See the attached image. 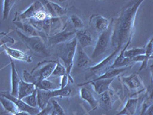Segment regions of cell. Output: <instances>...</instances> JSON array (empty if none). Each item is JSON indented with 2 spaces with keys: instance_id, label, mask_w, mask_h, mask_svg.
Segmentation results:
<instances>
[{
  "instance_id": "obj_1",
  "label": "cell",
  "mask_w": 153,
  "mask_h": 115,
  "mask_svg": "<svg viewBox=\"0 0 153 115\" xmlns=\"http://www.w3.org/2000/svg\"><path fill=\"white\" fill-rule=\"evenodd\" d=\"M143 2V0L129 2L120 11L116 19H113L111 36V46L113 47L116 49L122 48L132 40L135 19Z\"/></svg>"
},
{
  "instance_id": "obj_2",
  "label": "cell",
  "mask_w": 153,
  "mask_h": 115,
  "mask_svg": "<svg viewBox=\"0 0 153 115\" xmlns=\"http://www.w3.org/2000/svg\"><path fill=\"white\" fill-rule=\"evenodd\" d=\"M76 46H77V40L76 37H74L65 43L57 45V55L64 62V66L66 68L67 75L69 81L71 83H74V80L71 76V72L74 65V58Z\"/></svg>"
},
{
  "instance_id": "obj_3",
  "label": "cell",
  "mask_w": 153,
  "mask_h": 115,
  "mask_svg": "<svg viewBox=\"0 0 153 115\" xmlns=\"http://www.w3.org/2000/svg\"><path fill=\"white\" fill-rule=\"evenodd\" d=\"M16 32L27 49H29L30 52L35 56L40 58L51 56L50 51L48 49L43 38L38 36H27L19 30H17Z\"/></svg>"
},
{
  "instance_id": "obj_4",
  "label": "cell",
  "mask_w": 153,
  "mask_h": 115,
  "mask_svg": "<svg viewBox=\"0 0 153 115\" xmlns=\"http://www.w3.org/2000/svg\"><path fill=\"white\" fill-rule=\"evenodd\" d=\"M72 90L71 87L66 86L64 88H57L53 91H42L37 90V103L38 108L40 110H43L48 105V101L51 98L60 97V98H68L71 95Z\"/></svg>"
},
{
  "instance_id": "obj_5",
  "label": "cell",
  "mask_w": 153,
  "mask_h": 115,
  "mask_svg": "<svg viewBox=\"0 0 153 115\" xmlns=\"http://www.w3.org/2000/svg\"><path fill=\"white\" fill-rule=\"evenodd\" d=\"M112 30H113V19H112L111 24L109 26V28L99 35L97 41L96 42L94 52H93L92 55H91L92 59L98 58L101 55L106 52V51L109 49L110 44H111Z\"/></svg>"
},
{
  "instance_id": "obj_6",
  "label": "cell",
  "mask_w": 153,
  "mask_h": 115,
  "mask_svg": "<svg viewBox=\"0 0 153 115\" xmlns=\"http://www.w3.org/2000/svg\"><path fill=\"white\" fill-rule=\"evenodd\" d=\"M120 81L129 91L130 98L146 90V87L137 73H133L127 77H120Z\"/></svg>"
},
{
  "instance_id": "obj_7",
  "label": "cell",
  "mask_w": 153,
  "mask_h": 115,
  "mask_svg": "<svg viewBox=\"0 0 153 115\" xmlns=\"http://www.w3.org/2000/svg\"><path fill=\"white\" fill-rule=\"evenodd\" d=\"M56 65V61H44L39 62L36 68L31 72L37 78V80L42 81L48 79L51 75Z\"/></svg>"
},
{
  "instance_id": "obj_8",
  "label": "cell",
  "mask_w": 153,
  "mask_h": 115,
  "mask_svg": "<svg viewBox=\"0 0 153 115\" xmlns=\"http://www.w3.org/2000/svg\"><path fill=\"white\" fill-rule=\"evenodd\" d=\"M44 9H45V7L44 6L42 2H40V1H35L24 12H21V13H16V17H15L13 22L28 21L29 19H33L38 12L44 10Z\"/></svg>"
},
{
  "instance_id": "obj_9",
  "label": "cell",
  "mask_w": 153,
  "mask_h": 115,
  "mask_svg": "<svg viewBox=\"0 0 153 115\" xmlns=\"http://www.w3.org/2000/svg\"><path fill=\"white\" fill-rule=\"evenodd\" d=\"M121 49H122V48H117L113 51V52H112L110 55L107 56L106 58H104V60L100 62L98 65L90 68V71H91V73L93 75H97V74H99L100 75H101L102 74L104 73L105 72H106L108 68L111 66V65L114 61L115 58H117V55H118V53L120 52V51Z\"/></svg>"
},
{
  "instance_id": "obj_10",
  "label": "cell",
  "mask_w": 153,
  "mask_h": 115,
  "mask_svg": "<svg viewBox=\"0 0 153 115\" xmlns=\"http://www.w3.org/2000/svg\"><path fill=\"white\" fill-rule=\"evenodd\" d=\"M75 31H71V30L65 28L61 31H59L57 33L54 34L52 35H49L48 37V45L49 46H57L60 44L65 43L68 42L73 38H74Z\"/></svg>"
},
{
  "instance_id": "obj_11",
  "label": "cell",
  "mask_w": 153,
  "mask_h": 115,
  "mask_svg": "<svg viewBox=\"0 0 153 115\" xmlns=\"http://www.w3.org/2000/svg\"><path fill=\"white\" fill-rule=\"evenodd\" d=\"M0 96L8 98V99H9L10 101H12V102L16 105V106L17 107L19 111L27 112V113H28L31 115H36L41 111V110L38 108H32V107L29 106V105H28L27 104L25 103L22 100H20L18 98H16L14 96H12V94L9 92H8V91L1 92L0 93Z\"/></svg>"
},
{
  "instance_id": "obj_12",
  "label": "cell",
  "mask_w": 153,
  "mask_h": 115,
  "mask_svg": "<svg viewBox=\"0 0 153 115\" xmlns=\"http://www.w3.org/2000/svg\"><path fill=\"white\" fill-rule=\"evenodd\" d=\"M111 21L100 15H94L90 19V25L97 33L100 34L109 28L111 24Z\"/></svg>"
},
{
  "instance_id": "obj_13",
  "label": "cell",
  "mask_w": 153,
  "mask_h": 115,
  "mask_svg": "<svg viewBox=\"0 0 153 115\" xmlns=\"http://www.w3.org/2000/svg\"><path fill=\"white\" fill-rule=\"evenodd\" d=\"M119 99V96L117 92L113 89H108L107 91L100 94L99 105L105 110L108 111L111 109L115 101Z\"/></svg>"
},
{
  "instance_id": "obj_14",
  "label": "cell",
  "mask_w": 153,
  "mask_h": 115,
  "mask_svg": "<svg viewBox=\"0 0 153 115\" xmlns=\"http://www.w3.org/2000/svg\"><path fill=\"white\" fill-rule=\"evenodd\" d=\"M14 24L17 26L18 28L21 29L27 36H38L44 38H48L45 34L42 31H38L34 26H32L27 21H16L13 22Z\"/></svg>"
},
{
  "instance_id": "obj_15",
  "label": "cell",
  "mask_w": 153,
  "mask_h": 115,
  "mask_svg": "<svg viewBox=\"0 0 153 115\" xmlns=\"http://www.w3.org/2000/svg\"><path fill=\"white\" fill-rule=\"evenodd\" d=\"M115 78H110V79H93L92 81H90L88 82H85L84 84H79V86H83L85 84H91L94 87V91L97 94L100 95L108 89L110 88V84L112 82L114 81Z\"/></svg>"
},
{
  "instance_id": "obj_16",
  "label": "cell",
  "mask_w": 153,
  "mask_h": 115,
  "mask_svg": "<svg viewBox=\"0 0 153 115\" xmlns=\"http://www.w3.org/2000/svg\"><path fill=\"white\" fill-rule=\"evenodd\" d=\"M130 42H130H128L126 44L125 46L123 47V49L120 50V54H118V55H117V58H115L114 61H113V63L111 65V66L108 68L107 70L123 68V67H129V65H131V64H132V60L124 57V52H125L126 49L128 48V46L130 45Z\"/></svg>"
},
{
  "instance_id": "obj_17",
  "label": "cell",
  "mask_w": 153,
  "mask_h": 115,
  "mask_svg": "<svg viewBox=\"0 0 153 115\" xmlns=\"http://www.w3.org/2000/svg\"><path fill=\"white\" fill-rule=\"evenodd\" d=\"M4 50L6 52V54L10 57L12 59H16L18 61H25L27 63H31L32 61V58L30 55L25 53L22 51H20L19 49H12L10 47H8L6 45L3 46Z\"/></svg>"
},
{
  "instance_id": "obj_18",
  "label": "cell",
  "mask_w": 153,
  "mask_h": 115,
  "mask_svg": "<svg viewBox=\"0 0 153 115\" xmlns=\"http://www.w3.org/2000/svg\"><path fill=\"white\" fill-rule=\"evenodd\" d=\"M75 37L77 40L78 45H80L84 49L87 46H92L94 44V38L92 35L86 28L75 31Z\"/></svg>"
},
{
  "instance_id": "obj_19",
  "label": "cell",
  "mask_w": 153,
  "mask_h": 115,
  "mask_svg": "<svg viewBox=\"0 0 153 115\" xmlns=\"http://www.w3.org/2000/svg\"><path fill=\"white\" fill-rule=\"evenodd\" d=\"M45 7L51 17L61 18L66 15L68 10L65 8H63L58 4L52 2V1H44Z\"/></svg>"
},
{
  "instance_id": "obj_20",
  "label": "cell",
  "mask_w": 153,
  "mask_h": 115,
  "mask_svg": "<svg viewBox=\"0 0 153 115\" xmlns=\"http://www.w3.org/2000/svg\"><path fill=\"white\" fill-rule=\"evenodd\" d=\"M75 58H76V66L78 68H81L87 65L91 61L90 58L85 52V51L80 45H78L76 48V52H75Z\"/></svg>"
},
{
  "instance_id": "obj_21",
  "label": "cell",
  "mask_w": 153,
  "mask_h": 115,
  "mask_svg": "<svg viewBox=\"0 0 153 115\" xmlns=\"http://www.w3.org/2000/svg\"><path fill=\"white\" fill-rule=\"evenodd\" d=\"M139 98H129L126 103L123 109L116 114V115H134L139 106Z\"/></svg>"
},
{
  "instance_id": "obj_22",
  "label": "cell",
  "mask_w": 153,
  "mask_h": 115,
  "mask_svg": "<svg viewBox=\"0 0 153 115\" xmlns=\"http://www.w3.org/2000/svg\"><path fill=\"white\" fill-rule=\"evenodd\" d=\"M10 60L11 70H12V92H11V94L16 97V98H17L18 91H19V84L22 78L19 76V73H18L14 61H12V58H10Z\"/></svg>"
},
{
  "instance_id": "obj_23",
  "label": "cell",
  "mask_w": 153,
  "mask_h": 115,
  "mask_svg": "<svg viewBox=\"0 0 153 115\" xmlns=\"http://www.w3.org/2000/svg\"><path fill=\"white\" fill-rule=\"evenodd\" d=\"M80 98L85 101H87L89 105H91L93 110H95L99 106V101L96 99L94 94H92L88 88L85 87H82L80 90Z\"/></svg>"
},
{
  "instance_id": "obj_24",
  "label": "cell",
  "mask_w": 153,
  "mask_h": 115,
  "mask_svg": "<svg viewBox=\"0 0 153 115\" xmlns=\"http://www.w3.org/2000/svg\"><path fill=\"white\" fill-rule=\"evenodd\" d=\"M35 86L33 84H30L28 82L25 81L21 79L20 83L19 84V91H18V97L19 99L22 100L27 96L32 94L35 89Z\"/></svg>"
},
{
  "instance_id": "obj_25",
  "label": "cell",
  "mask_w": 153,
  "mask_h": 115,
  "mask_svg": "<svg viewBox=\"0 0 153 115\" xmlns=\"http://www.w3.org/2000/svg\"><path fill=\"white\" fill-rule=\"evenodd\" d=\"M34 85L38 89L42 90V91H53V90L59 88L54 83L51 82V81H48V79L42 81L37 80Z\"/></svg>"
},
{
  "instance_id": "obj_26",
  "label": "cell",
  "mask_w": 153,
  "mask_h": 115,
  "mask_svg": "<svg viewBox=\"0 0 153 115\" xmlns=\"http://www.w3.org/2000/svg\"><path fill=\"white\" fill-rule=\"evenodd\" d=\"M0 103H1V105H2L4 109H5L7 112L10 113L11 114L14 115L19 111V110H18V108L16 106V105H15L12 101L8 99V98H4V97L0 96Z\"/></svg>"
},
{
  "instance_id": "obj_27",
  "label": "cell",
  "mask_w": 153,
  "mask_h": 115,
  "mask_svg": "<svg viewBox=\"0 0 153 115\" xmlns=\"http://www.w3.org/2000/svg\"><path fill=\"white\" fill-rule=\"evenodd\" d=\"M70 22L72 25L73 28H74V31H78V30L85 28L84 22L82 21L81 19L76 14H73L70 16Z\"/></svg>"
},
{
  "instance_id": "obj_28",
  "label": "cell",
  "mask_w": 153,
  "mask_h": 115,
  "mask_svg": "<svg viewBox=\"0 0 153 115\" xmlns=\"http://www.w3.org/2000/svg\"><path fill=\"white\" fill-rule=\"evenodd\" d=\"M145 52H146L145 48H133V49H129V50L126 49L125 52H124V57L132 59L136 56L144 55Z\"/></svg>"
},
{
  "instance_id": "obj_29",
  "label": "cell",
  "mask_w": 153,
  "mask_h": 115,
  "mask_svg": "<svg viewBox=\"0 0 153 115\" xmlns=\"http://www.w3.org/2000/svg\"><path fill=\"white\" fill-rule=\"evenodd\" d=\"M16 2V0H5L3 1V11H2V19L5 21L9 17V15Z\"/></svg>"
},
{
  "instance_id": "obj_30",
  "label": "cell",
  "mask_w": 153,
  "mask_h": 115,
  "mask_svg": "<svg viewBox=\"0 0 153 115\" xmlns=\"http://www.w3.org/2000/svg\"><path fill=\"white\" fill-rule=\"evenodd\" d=\"M37 90H38V88L35 87V91L32 92V94L22 99L25 103L27 104L29 106L32 107V108H37L38 107V103H37Z\"/></svg>"
},
{
  "instance_id": "obj_31",
  "label": "cell",
  "mask_w": 153,
  "mask_h": 115,
  "mask_svg": "<svg viewBox=\"0 0 153 115\" xmlns=\"http://www.w3.org/2000/svg\"><path fill=\"white\" fill-rule=\"evenodd\" d=\"M51 75L57 77H63L65 76V75H67L66 68H65V67L60 62L59 60H56L55 68H54Z\"/></svg>"
},
{
  "instance_id": "obj_32",
  "label": "cell",
  "mask_w": 153,
  "mask_h": 115,
  "mask_svg": "<svg viewBox=\"0 0 153 115\" xmlns=\"http://www.w3.org/2000/svg\"><path fill=\"white\" fill-rule=\"evenodd\" d=\"M152 105V93H150L149 96H148L147 94V97L144 99L143 101V105H142V111L140 115H145L146 111L148 110V108L150 106Z\"/></svg>"
},
{
  "instance_id": "obj_33",
  "label": "cell",
  "mask_w": 153,
  "mask_h": 115,
  "mask_svg": "<svg viewBox=\"0 0 153 115\" xmlns=\"http://www.w3.org/2000/svg\"><path fill=\"white\" fill-rule=\"evenodd\" d=\"M153 39L151 38L149 43L146 45L145 48V55H146V61L149 62V60L152 59V53H153Z\"/></svg>"
},
{
  "instance_id": "obj_34",
  "label": "cell",
  "mask_w": 153,
  "mask_h": 115,
  "mask_svg": "<svg viewBox=\"0 0 153 115\" xmlns=\"http://www.w3.org/2000/svg\"><path fill=\"white\" fill-rule=\"evenodd\" d=\"M15 42H15L14 38H11L7 34L4 33V32L0 33V47H2V46L3 47L7 43L14 44Z\"/></svg>"
},
{
  "instance_id": "obj_35",
  "label": "cell",
  "mask_w": 153,
  "mask_h": 115,
  "mask_svg": "<svg viewBox=\"0 0 153 115\" xmlns=\"http://www.w3.org/2000/svg\"><path fill=\"white\" fill-rule=\"evenodd\" d=\"M51 105L53 106V111L57 115H66L65 111L62 108V107L59 105V103L57 102L56 100L53 99L51 100Z\"/></svg>"
},
{
  "instance_id": "obj_36",
  "label": "cell",
  "mask_w": 153,
  "mask_h": 115,
  "mask_svg": "<svg viewBox=\"0 0 153 115\" xmlns=\"http://www.w3.org/2000/svg\"><path fill=\"white\" fill-rule=\"evenodd\" d=\"M68 81H69V78H68V75L63 76L62 78H61V86H60V88H64V87H65L66 86H68Z\"/></svg>"
},
{
  "instance_id": "obj_37",
  "label": "cell",
  "mask_w": 153,
  "mask_h": 115,
  "mask_svg": "<svg viewBox=\"0 0 153 115\" xmlns=\"http://www.w3.org/2000/svg\"><path fill=\"white\" fill-rule=\"evenodd\" d=\"M14 115H31L29 114L28 113H27V112H24V111H18L17 113L16 114Z\"/></svg>"
}]
</instances>
